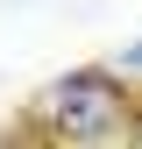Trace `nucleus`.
Listing matches in <instances>:
<instances>
[{
    "mask_svg": "<svg viewBox=\"0 0 142 149\" xmlns=\"http://www.w3.org/2000/svg\"><path fill=\"white\" fill-rule=\"evenodd\" d=\"M36 128L50 142H100V135H128V92L114 85V71H71L36 100Z\"/></svg>",
    "mask_w": 142,
    "mask_h": 149,
    "instance_id": "obj_1",
    "label": "nucleus"
},
{
    "mask_svg": "<svg viewBox=\"0 0 142 149\" xmlns=\"http://www.w3.org/2000/svg\"><path fill=\"white\" fill-rule=\"evenodd\" d=\"M128 135H135V142H142V114H135V128H128Z\"/></svg>",
    "mask_w": 142,
    "mask_h": 149,
    "instance_id": "obj_3",
    "label": "nucleus"
},
{
    "mask_svg": "<svg viewBox=\"0 0 142 149\" xmlns=\"http://www.w3.org/2000/svg\"><path fill=\"white\" fill-rule=\"evenodd\" d=\"M121 71H142V43H128V50H121Z\"/></svg>",
    "mask_w": 142,
    "mask_h": 149,
    "instance_id": "obj_2",
    "label": "nucleus"
}]
</instances>
